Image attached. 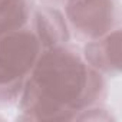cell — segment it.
I'll use <instances>...</instances> for the list:
<instances>
[{"label": "cell", "mask_w": 122, "mask_h": 122, "mask_svg": "<svg viewBox=\"0 0 122 122\" xmlns=\"http://www.w3.org/2000/svg\"><path fill=\"white\" fill-rule=\"evenodd\" d=\"M106 96L105 76L91 68L73 46L45 49L19 96L20 119L76 121Z\"/></svg>", "instance_id": "cell-1"}, {"label": "cell", "mask_w": 122, "mask_h": 122, "mask_svg": "<svg viewBox=\"0 0 122 122\" xmlns=\"http://www.w3.org/2000/svg\"><path fill=\"white\" fill-rule=\"evenodd\" d=\"M42 52L30 26L0 36V103L19 99Z\"/></svg>", "instance_id": "cell-2"}, {"label": "cell", "mask_w": 122, "mask_h": 122, "mask_svg": "<svg viewBox=\"0 0 122 122\" xmlns=\"http://www.w3.org/2000/svg\"><path fill=\"white\" fill-rule=\"evenodd\" d=\"M65 17L69 29L85 42L119 27L118 0H66Z\"/></svg>", "instance_id": "cell-3"}, {"label": "cell", "mask_w": 122, "mask_h": 122, "mask_svg": "<svg viewBox=\"0 0 122 122\" xmlns=\"http://www.w3.org/2000/svg\"><path fill=\"white\" fill-rule=\"evenodd\" d=\"M29 26L42 43L43 50L68 45L71 40V29L65 15L50 5L33 7Z\"/></svg>", "instance_id": "cell-4"}, {"label": "cell", "mask_w": 122, "mask_h": 122, "mask_svg": "<svg viewBox=\"0 0 122 122\" xmlns=\"http://www.w3.org/2000/svg\"><path fill=\"white\" fill-rule=\"evenodd\" d=\"M82 56L101 75L118 76L121 72V27L86 42Z\"/></svg>", "instance_id": "cell-5"}, {"label": "cell", "mask_w": 122, "mask_h": 122, "mask_svg": "<svg viewBox=\"0 0 122 122\" xmlns=\"http://www.w3.org/2000/svg\"><path fill=\"white\" fill-rule=\"evenodd\" d=\"M32 0H2L0 2V36L29 26Z\"/></svg>", "instance_id": "cell-6"}, {"label": "cell", "mask_w": 122, "mask_h": 122, "mask_svg": "<svg viewBox=\"0 0 122 122\" xmlns=\"http://www.w3.org/2000/svg\"><path fill=\"white\" fill-rule=\"evenodd\" d=\"M46 2H50V3H65L66 0H46Z\"/></svg>", "instance_id": "cell-7"}, {"label": "cell", "mask_w": 122, "mask_h": 122, "mask_svg": "<svg viewBox=\"0 0 122 122\" xmlns=\"http://www.w3.org/2000/svg\"><path fill=\"white\" fill-rule=\"evenodd\" d=\"M0 2H2V0H0Z\"/></svg>", "instance_id": "cell-8"}]
</instances>
